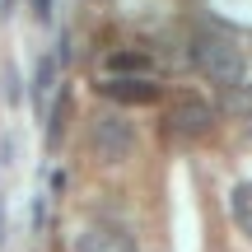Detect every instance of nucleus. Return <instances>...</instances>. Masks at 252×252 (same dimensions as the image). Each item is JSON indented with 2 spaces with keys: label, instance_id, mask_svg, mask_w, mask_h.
Masks as SVG:
<instances>
[{
  "label": "nucleus",
  "instance_id": "4",
  "mask_svg": "<svg viewBox=\"0 0 252 252\" xmlns=\"http://www.w3.org/2000/svg\"><path fill=\"white\" fill-rule=\"evenodd\" d=\"M75 252H140L135 238L126 229H112V224H94L75 238Z\"/></svg>",
  "mask_w": 252,
  "mask_h": 252
},
{
  "label": "nucleus",
  "instance_id": "11",
  "mask_svg": "<svg viewBox=\"0 0 252 252\" xmlns=\"http://www.w3.org/2000/svg\"><path fill=\"white\" fill-rule=\"evenodd\" d=\"M33 9H37V19H52V0H33Z\"/></svg>",
  "mask_w": 252,
  "mask_h": 252
},
{
  "label": "nucleus",
  "instance_id": "3",
  "mask_svg": "<svg viewBox=\"0 0 252 252\" xmlns=\"http://www.w3.org/2000/svg\"><path fill=\"white\" fill-rule=\"evenodd\" d=\"M168 126L182 135V140H196V135H206L210 126H215V112H210V103H201V98H178V108H173V117Z\"/></svg>",
  "mask_w": 252,
  "mask_h": 252
},
{
  "label": "nucleus",
  "instance_id": "7",
  "mask_svg": "<svg viewBox=\"0 0 252 252\" xmlns=\"http://www.w3.org/2000/svg\"><path fill=\"white\" fill-rule=\"evenodd\" d=\"M229 215H234V224L252 238V182H238V187L229 191Z\"/></svg>",
  "mask_w": 252,
  "mask_h": 252
},
{
  "label": "nucleus",
  "instance_id": "5",
  "mask_svg": "<svg viewBox=\"0 0 252 252\" xmlns=\"http://www.w3.org/2000/svg\"><path fill=\"white\" fill-rule=\"evenodd\" d=\"M103 94L117 103H159V84L150 75H122V80H103Z\"/></svg>",
  "mask_w": 252,
  "mask_h": 252
},
{
  "label": "nucleus",
  "instance_id": "12",
  "mask_svg": "<svg viewBox=\"0 0 252 252\" xmlns=\"http://www.w3.org/2000/svg\"><path fill=\"white\" fill-rule=\"evenodd\" d=\"M0 243H5V210H0Z\"/></svg>",
  "mask_w": 252,
  "mask_h": 252
},
{
  "label": "nucleus",
  "instance_id": "9",
  "mask_svg": "<svg viewBox=\"0 0 252 252\" xmlns=\"http://www.w3.org/2000/svg\"><path fill=\"white\" fill-rule=\"evenodd\" d=\"M224 112H234V117H252V89H248V84H229Z\"/></svg>",
  "mask_w": 252,
  "mask_h": 252
},
{
  "label": "nucleus",
  "instance_id": "1",
  "mask_svg": "<svg viewBox=\"0 0 252 252\" xmlns=\"http://www.w3.org/2000/svg\"><path fill=\"white\" fill-rule=\"evenodd\" d=\"M191 61L201 65V75L206 80H215V84H243V75H248V56H243V47L234 42V37H224V33H196L191 37Z\"/></svg>",
  "mask_w": 252,
  "mask_h": 252
},
{
  "label": "nucleus",
  "instance_id": "10",
  "mask_svg": "<svg viewBox=\"0 0 252 252\" xmlns=\"http://www.w3.org/2000/svg\"><path fill=\"white\" fill-rule=\"evenodd\" d=\"M5 98H9V103L19 98V75H14V65H9V70H5Z\"/></svg>",
  "mask_w": 252,
  "mask_h": 252
},
{
  "label": "nucleus",
  "instance_id": "2",
  "mask_svg": "<svg viewBox=\"0 0 252 252\" xmlns=\"http://www.w3.org/2000/svg\"><path fill=\"white\" fill-rule=\"evenodd\" d=\"M94 154H98V163H122L135 154V126L122 117V112H103V117H94Z\"/></svg>",
  "mask_w": 252,
  "mask_h": 252
},
{
  "label": "nucleus",
  "instance_id": "8",
  "mask_svg": "<svg viewBox=\"0 0 252 252\" xmlns=\"http://www.w3.org/2000/svg\"><path fill=\"white\" fill-rule=\"evenodd\" d=\"M108 70L112 75H150V56H140V52H112L108 56Z\"/></svg>",
  "mask_w": 252,
  "mask_h": 252
},
{
  "label": "nucleus",
  "instance_id": "13",
  "mask_svg": "<svg viewBox=\"0 0 252 252\" xmlns=\"http://www.w3.org/2000/svg\"><path fill=\"white\" fill-rule=\"evenodd\" d=\"M9 5H14V0H5V9H9Z\"/></svg>",
  "mask_w": 252,
  "mask_h": 252
},
{
  "label": "nucleus",
  "instance_id": "6",
  "mask_svg": "<svg viewBox=\"0 0 252 252\" xmlns=\"http://www.w3.org/2000/svg\"><path fill=\"white\" fill-rule=\"evenodd\" d=\"M56 65H61V56H52V52L37 56V75H33V108L37 112H47V89L56 84Z\"/></svg>",
  "mask_w": 252,
  "mask_h": 252
}]
</instances>
